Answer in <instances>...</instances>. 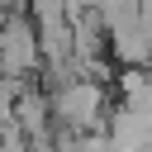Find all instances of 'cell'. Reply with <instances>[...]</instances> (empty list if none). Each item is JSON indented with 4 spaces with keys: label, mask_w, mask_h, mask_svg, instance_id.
<instances>
[{
    "label": "cell",
    "mask_w": 152,
    "mask_h": 152,
    "mask_svg": "<svg viewBox=\"0 0 152 152\" xmlns=\"http://www.w3.org/2000/svg\"><path fill=\"white\" fill-rule=\"evenodd\" d=\"M95 100H100V95H95L90 86H66V90L57 95V109H62L71 124H86V119H90V109H95Z\"/></svg>",
    "instance_id": "2"
},
{
    "label": "cell",
    "mask_w": 152,
    "mask_h": 152,
    "mask_svg": "<svg viewBox=\"0 0 152 152\" xmlns=\"http://www.w3.org/2000/svg\"><path fill=\"white\" fill-rule=\"evenodd\" d=\"M33 62H38V48H33L28 28H24V24H10V28L0 33V66H5L10 76H19V71L33 66Z\"/></svg>",
    "instance_id": "1"
}]
</instances>
